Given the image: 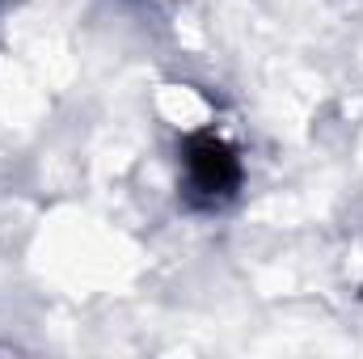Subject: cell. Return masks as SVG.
I'll list each match as a JSON object with an SVG mask.
<instances>
[{"label": "cell", "instance_id": "cell-1", "mask_svg": "<svg viewBox=\"0 0 363 359\" xmlns=\"http://www.w3.org/2000/svg\"><path fill=\"white\" fill-rule=\"evenodd\" d=\"M186 178L194 186V194H203V199H228L241 186V161L220 136H211V131L190 136V144H186Z\"/></svg>", "mask_w": 363, "mask_h": 359}]
</instances>
